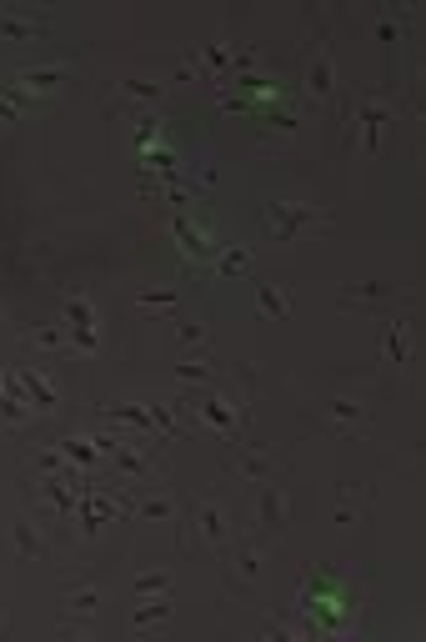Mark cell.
<instances>
[{"mask_svg": "<svg viewBox=\"0 0 426 642\" xmlns=\"http://www.w3.org/2000/svg\"><path fill=\"white\" fill-rule=\"evenodd\" d=\"M261 221H266L271 241H296V236L326 231L331 226V211L326 206H306V201H266L261 206Z\"/></svg>", "mask_w": 426, "mask_h": 642, "instance_id": "obj_1", "label": "cell"}, {"mask_svg": "<svg viewBox=\"0 0 426 642\" xmlns=\"http://www.w3.org/2000/svg\"><path fill=\"white\" fill-rule=\"evenodd\" d=\"M231 537H236V522H231V512L216 497H206V502L191 507V517H186V547H206V552L221 557Z\"/></svg>", "mask_w": 426, "mask_h": 642, "instance_id": "obj_2", "label": "cell"}, {"mask_svg": "<svg viewBox=\"0 0 426 642\" xmlns=\"http://www.w3.org/2000/svg\"><path fill=\"white\" fill-rule=\"evenodd\" d=\"M391 121H396V101H391L386 91H371L366 101H356V131H351V146H356L361 156H376Z\"/></svg>", "mask_w": 426, "mask_h": 642, "instance_id": "obj_3", "label": "cell"}, {"mask_svg": "<svg viewBox=\"0 0 426 642\" xmlns=\"http://www.w3.org/2000/svg\"><path fill=\"white\" fill-rule=\"evenodd\" d=\"M226 472L241 477V482H276V477H281V457H276V452H261V447H251V442H241V452L226 457Z\"/></svg>", "mask_w": 426, "mask_h": 642, "instance_id": "obj_4", "label": "cell"}, {"mask_svg": "<svg viewBox=\"0 0 426 642\" xmlns=\"http://www.w3.org/2000/svg\"><path fill=\"white\" fill-rule=\"evenodd\" d=\"M291 517V497L281 482H261V497H256V532L261 537H276Z\"/></svg>", "mask_w": 426, "mask_h": 642, "instance_id": "obj_5", "label": "cell"}, {"mask_svg": "<svg viewBox=\"0 0 426 642\" xmlns=\"http://www.w3.org/2000/svg\"><path fill=\"white\" fill-rule=\"evenodd\" d=\"M66 342L81 347V352H96L101 337H96V306L86 296H71L66 301Z\"/></svg>", "mask_w": 426, "mask_h": 642, "instance_id": "obj_6", "label": "cell"}, {"mask_svg": "<svg viewBox=\"0 0 426 642\" xmlns=\"http://www.w3.org/2000/svg\"><path fill=\"white\" fill-rule=\"evenodd\" d=\"M61 76H66L61 61H56V66H26V71H16L11 96H56V91H61Z\"/></svg>", "mask_w": 426, "mask_h": 642, "instance_id": "obj_7", "label": "cell"}, {"mask_svg": "<svg viewBox=\"0 0 426 642\" xmlns=\"http://www.w3.org/2000/svg\"><path fill=\"white\" fill-rule=\"evenodd\" d=\"M306 96L311 101H331L336 96V56L331 51H321V56H311V66H306Z\"/></svg>", "mask_w": 426, "mask_h": 642, "instance_id": "obj_8", "label": "cell"}, {"mask_svg": "<svg viewBox=\"0 0 426 642\" xmlns=\"http://www.w3.org/2000/svg\"><path fill=\"white\" fill-rule=\"evenodd\" d=\"M326 422H331L336 432H361V427L371 422V407H366L361 397H331V402H326Z\"/></svg>", "mask_w": 426, "mask_h": 642, "instance_id": "obj_9", "label": "cell"}, {"mask_svg": "<svg viewBox=\"0 0 426 642\" xmlns=\"http://www.w3.org/2000/svg\"><path fill=\"white\" fill-rule=\"evenodd\" d=\"M0 36L16 41V46H31V41L46 36V21L31 16V11H0Z\"/></svg>", "mask_w": 426, "mask_h": 642, "instance_id": "obj_10", "label": "cell"}, {"mask_svg": "<svg viewBox=\"0 0 426 642\" xmlns=\"http://www.w3.org/2000/svg\"><path fill=\"white\" fill-rule=\"evenodd\" d=\"M401 291L391 286V281H346L341 286V306H386V301H396Z\"/></svg>", "mask_w": 426, "mask_h": 642, "instance_id": "obj_11", "label": "cell"}, {"mask_svg": "<svg viewBox=\"0 0 426 642\" xmlns=\"http://www.w3.org/2000/svg\"><path fill=\"white\" fill-rule=\"evenodd\" d=\"M61 607H66V617H96V607H101V587H96V582H86V587H66V592H61Z\"/></svg>", "mask_w": 426, "mask_h": 642, "instance_id": "obj_12", "label": "cell"}, {"mask_svg": "<svg viewBox=\"0 0 426 642\" xmlns=\"http://www.w3.org/2000/svg\"><path fill=\"white\" fill-rule=\"evenodd\" d=\"M131 512H136L141 522H171V517H176V497H171V492H146Z\"/></svg>", "mask_w": 426, "mask_h": 642, "instance_id": "obj_13", "label": "cell"}, {"mask_svg": "<svg viewBox=\"0 0 426 642\" xmlns=\"http://www.w3.org/2000/svg\"><path fill=\"white\" fill-rule=\"evenodd\" d=\"M161 622H171V592H161V597H151V602H141V607L131 612V627H136V632L161 627Z\"/></svg>", "mask_w": 426, "mask_h": 642, "instance_id": "obj_14", "label": "cell"}, {"mask_svg": "<svg viewBox=\"0 0 426 642\" xmlns=\"http://www.w3.org/2000/svg\"><path fill=\"white\" fill-rule=\"evenodd\" d=\"M386 357L391 362H411V321H401V316L386 321Z\"/></svg>", "mask_w": 426, "mask_h": 642, "instance_id": "obj_15", "label": "cell"}, {"mask_svg": "<svg viewBox=\"0 0 426 642\" xmlns=\"http://www.w3.org/2000/svg\"><path fill=\"white\" fill-rule=\"evenodd\" d=\"M121 96H131V101H141V106H156V101L166 96V81H146V76H126V81H121Z\"/></svg>", "mask_w": 426, "mask_h": 642, "instance_id": "obj_16", "label": "cell"}, {"mask_svg": "<svg viewBox=\"0 0 426 642\" xmlns=\"http://www.w3.org/2000/svg\"><path fill=\"white\" fill-rule=\"evenodd\" d=\"M256 301L266 316H291V291H281L276 281H256Z\"/></svg>", "mask_w": 426, "mask_h": 642, "instance_id": "obj_17", "label": "cell"}, {"mask_svg": "<svg viewBox=\"0 0 426 642\" xmlns=\"http://www.w3.org/2000/svg\"><path fill=\"white\" fill-rule=\"evenodd\" d=\"M11 547H16V557H21V562H31V557L41 552V532H36V522H31V517H21V522L11 527Z\"/></svg>", "mask_w": 426, "mask_h": 642, "instance_id": "obj_18", "label": "cell"}, {"mask_svg": "<svg viewBox=\"0 0 426 642\" xmlns=\"http://www.w3.org/2000/svg\"><path fill=\"white\" fill-rule=\"evenodd\" d=\"M21 342L31 352H66V332L61 327H31V332H21Z\"/></svg>", "mask_w": 426, "mask_h": 642, "instance_id": "obj_19", "label": "cell"}, {"mask_svg": "<svg viewBox=\"0 0 426 642\" xmlns=\"http://www.w3.org/2000/svg\"><path fill=\"white\" fill-rule=\"evenodd\" d=\"M216 271H221V276H246V271H251V251H246V246H226L221 261H216Z\"/></svg>", "mask_w": 426, "mask_h": 642, "instance_id": "obj_20", "label": "cell"}, {"mask_svg": "<svg viewBox=\"0 0 426 642\" xmlns=\"http://www.w3.org/2000/svg\"><path fill=\"white\" fill-rule=\"evenodd\" d=\"M176 377L181 382H216V367H211V357H186V362H176Z\"/></svg>", "mask_w": 426, "mask_h": 642, "instance_id": "obj_21", "label": "cell"}, {"mask_svg": "<svg viewBox=\"0 0 426 642\" xmlns=\"http://www.w3.org/2000/svg\"><path fill=\"white\" fill-rule=\"evenodd\" d=\"M176 337L186 347H206L211 342V327H206V321H191V316H176Z\"/></svg>", "mask_w": 426, "mask_h": 642, "instance_id": "obj_22", "label": "cell"}, {"mask_svg": "<svg viewBox=\"0 0 426 642\" xmlns=\"http://www.w3.org/2000/svg\"><path fill=\"white\" fill-rule=\"evenodd\" d=\"M131 592H136V597H161V592H171V572H141V577L131 582Z\"/></svg>", "mask_w": 426, "mask_h": 642, "instance_id": "obj_23", "label": "cell"}, {"mask_svg": "<svg viewBox=\"0 0 426 642\" xmlns=\"http://www.w3.org/2000/svg\"><path fill=\"white\" fill-rule=\"evenodd\" d=\"M136 306L141 311H176V291L161 286V291H136Z\"/></svg>", "mask_w": 426, "mask_h": 642, "instance_id": "obj_24", "label": "cell"}, {"mask_svg": "<svg viewBox=\"0 0 426 642\" xmlns=\"http://www.w3.org/2000/svg\"><path fill=\"white\" fill-rule=\"evenodd\" d=\"M61 452H66L76 467H96V447H86L81 437H61Z\"/></svg>", "mask_w": 426, "mask_h": 642, "instance_id": "obj_25", "label": "cell"}, {"mask_svg": "<svg viewBox=\"0 0 426 642\" xmlns=\"http://www.w3.org/2000/svg\"><path fill=\"white\" fill-rule=\"evenodd\" d=\"M16 116H21V106H16L11 86H0V121H16Z\"/></svg>", "mask_w": 426, "mask_h": 642, "instance_id": "obj_26", "label": "cell"}]
</instances>
